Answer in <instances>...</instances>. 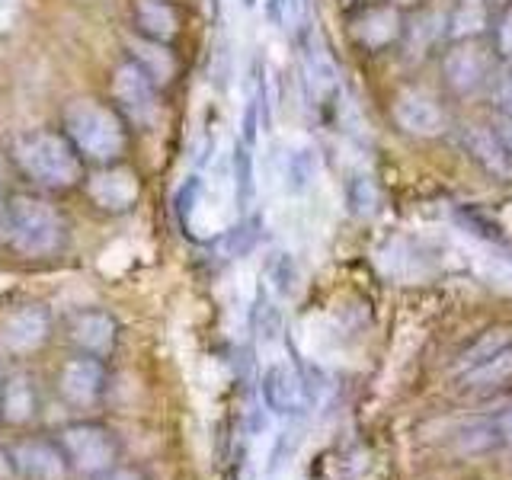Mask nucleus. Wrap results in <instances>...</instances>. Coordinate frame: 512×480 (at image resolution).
Listing matches in <instances>:
<instances>
[{
  "instance_id": "34",
  "label": "nucleus",
  "mask_w": 512,
  "mask_h": 480,
  "mask_svg": "<svg viewBox=\"0 0 512 480\" xmlns=\"http://www.w3.org/2000/svg\"><path fill=\"white\" fill-rule=\"evenodd\" d=\"M496 138L503 141V148L512 154V119H506L503 125H500V132H496Z\"/></svg>"
},
{
  "instance_id": "39",
  "label": "nucleus",
  "mask_w": 512,
  "mask_h": 480,
  "mask_svg": "<svg viewBox=\"0 0 512 480\" xmlns=\"http://www.w3.org/2000/svg\"><path fill=\"white\" fill-rule=\"evenodd\" d=\"M0 423H4V416H0Z\"/></svg>"
},
{
  "instance_id": "10",
  "label": "nucleus",
  "mask_w": 512,
  "mask_h": 480,
  "mask_svg": "<svg viewBox=\"0 0 512 480\" xmlns=\"http://www.w3.org/2000/svg\"><path fill=\"white\" fill-rule=\"evenodd\" d=\"M455 445L464 455H484V452H496V448L512 445V407L480 416V420L461 423L455 429Z\"/></svg>"
},
{
  "instance_id": "18",
  "label": "nucleus",
  "mask_w": 512,
  "mask_h": 480,
  "mask_svg": "<svg viewBox=\"0 0 512 480\" xmlns=\"http://www.w3.org/2000/svg\"><path fill=\"white\" fill-rule=\"evenodd\" d=\"M461 141H464V151H468L490 176H500V180L512 176V154L503 148V141L493 132H484V128H464Z\"/></svg>"
},
{
  "instance_id": "31",
  "label": "nucleus",
  "mask_w": 512,
  "mask_h": 480,
  "mask_svg": "<svg viewBox=\"0 0 512 480\" xmlns=\"http://www.w3.org/2000/svg\"><path fill=\"white\" fill-rule=\"evenodd\" d=\"M266 20L269 26L285 29L292 23V0H266Z\"/></svg>"
},
{
  "instance_id": "15",
  "label": "nucleus",
  "mask_w": 512,
  "mask_h": 480,
  "mask_svg": "<svg viewBox=\"0 0 512 480\" xmlns=\"http://www.w3.org/2000/svg\"><path fill=\"white\" fill-rule=\"evenodd\" d=\"M400 36H404V23H400L397 7H365L356 16V39L368 52L391 48Z\"/></svg>"
},
{
  "instance_id": "37",
  "label": "nucleus",
  "mask_w": 512,
  "mask_h": 480,
  "mask_svg": "<svg viewBox=\"0 0 512 480\" xmlns=\"http://www.w3.org/2000/svg\"><path fill=\"white\" fill-rule=\"evenodd\" d=\"M240 4H244V7H253V4H256V0H240Z\"/></svg>"
},
{
  "instance_id": "22",
  "label": "nucleus",
  "mask_w": 512,
  "mask_h": 480,
  "mask_svg": "<svg viewBox=\"0 0 512 480\" xmlns=\"http://www.w3.org/2000/svg\"><path fill=\"white\" fill-rule=\"evenodd\" d=\"M231 170H234V202L240 212H247L256 196V173H253V154L244 141L234 144V157H231Z\"/></svg>"
},
{
  "instance_id": "2",
  "label": "nucleus",
  "mask_w": 512,
  "mask_h": 480,
  "mask_svg": "<svg viewBox=\"0 0 512 480\" xmlns=\"http://www.w3.org/2000/svg\"><path fill=\"white\" fill-rule=\"evenodd\" d=\"M16 160L42 186L68 189L80 180V160L74 148L55 132H32L16 144Z\"/></svg>"
},
{
  "instance_id": "17",
  "label": "nucleus",
  "mask_w": 512,
  "mask_h": 480,
  "mask_svg": "<svg viewBox=\"0 0 512 480\" xmlns=\"http://www.w3.org/2000/svg\"><path fill=\"white\" fill-rule=\"evenodd\" d=\"M93 202L106 212H125L138 199V176L132 170H106L90 180Z\"/></svg>"
},
{
  "instance_id": "8",
  "label": "nucleus",
  "mask_w": 512,
  "mask_h": 480,
  "mask_svg": "<svg viewBox=\"0 0 512 480\" xmlns=\"http://www.w3.org/2000/svg\"><path fill=\"white\" fill-rule=\"evenodd\" d=\"M112 93H116L119 106L128 112V119H135L138 125H151L154 122V80L148 77V71L141 68L138 61H128L112 77Z\"/></svg>"
},
{
  "instance_id": "30",
  "label": "nucleus",
  "mask_w": 512,
  "mask_h": 480,
  "mask_svg": "<svg viewBox=\"0 0 512 480\" xmlns=\"http://www.w3.org/2000/svg\"><path fill=\"white\" fill-rule=\"evenodd\" d=\"M493 106L500 109L506 119H512V71L503 74V77L493 84Z\"/></svg>"
},
{
  "instance_id": "27",
  "label": "nucleus",
  "mask_w": 512,
  "mask_h": 480,
  "mask_svg": "<svg viewBox=\"0 0 512 480\" xmlns=\"http://www.w3.org/2000/svg\"><path fill=\"white\" fill-rule=\"evenodd\" d=\"M199 199H202V180H199V176H189V180L183 183V189L176 192V215H180L183 228H189V224H192V215H196Z\"/></svg>"
},
{
  "instance_id": "12",
  "label": "nucleus",
  "mask_w": 512,
  "mask_h": 480,
  "mask_svg": "<svg viewBox=\"0 0 512 480\" xmlns=\"http://www.w3.org/2000/svg\"><path fill=\"white\" fill-rule=\"evenodd\" d=\"M490 74V61L471 42H458L452 52L442 58V77L452 93H474Z\"/></svg>"
},
{
  "instance_id": "32",
  "label": "nucleus",
  "mask_w": 512,
  "mask_h": 480,
  "mask_svg": "<svg viewBox=\"0 0 512 480\" xmlns=\"http://www.w3.org/2000/svg\"><path fill=\"white\" fill-rule=\"evenodd\" d=\"M496 48H500L503 58H512V4L503 10L500 26H496Z\"/></svg>"
},
{
  "instance_id": "28",
  "label": "nucleus",
  "mask_w": 512,
  "mask_h": 480,
  "mask_svg": "<svg viewBox=\"0 0 512 480\" xmlns=\"http://www.w3.org/2000/svg\"><path fill=\"white\" fill-rule=\"evenodd\" d=\"M256 333H260V340H276V336L282 333V314L276 304L269 301H260L256 304Z\"/></svg>"
},
{
  "instance_id": "13",
  "label": "nucleus",
  "mask_w": 512,
  "mask_h": 480,
  "mask_svg": "<svg viewBox=\"0 0 512 480\" xmlns=\"http://www.w3.org/2000/svg\"><path fill=\"white\" fill-rule=\"evenodd\" d=\"M260 394H263V404L279 416H292L304 407V384L288 362L266 365L263 381H260Z\"/></svg>"
},
{
  "instance_id": "29",
  "label": "nucleus",
  "mask_w": 512,
  "mask_h": 480,
  "mask_svg": "<svg viewBox=\"0 0 512 480\" xmlns=\"http://www.w3.org/2000/svg\"><path fill=\"white\" fill-rule=\"evenodd\" d=\"M256 244V224L247 221V224H237V228H231L228 234H224V250H228V256H244L247 250H253Z\"/></svg>"
},
{
  "instance_id": "26",
  "label": "nucleus",
  "mask_w": 512,
  "mask_h": 480,
  "mask_svg": "<svg viewBox=\"0 0 512 480\" xmlns=\"http://www.w3.org/2000/svg\"><path fill=\"white\" fill-rule=\"evenodd\" d=\"M266 279L272 288H276V295H282V298L295 295L301 272H298V263L292 260V253H272L266 263Z\"/></svg>"
},
{
  "instance_id": "4",
  "label": "nucleus",
  "mask_w": 512,
  "mask_h": 480,
  "mask_svg": "<svg viewBox=\"0 0 512 480\" xmlns=\"http://www.w3.org/2000/svg\"><path fill=\"white\" fill-rule=\"evenodd\" d=\"M64 128L77 151H84L93 160H116L125 148V132L116 112L93 100H77L64 112Z\"/></svg>"
},
{
  "instance_id": "9",
  "label": "nucleus",
  "mask_w": 512,
  "mask_h": 480,
  "mask_svg": "<svg viewBox=\"0 0 512 480\" xmlns=\"http://www.w3.org/2000/svg\"><path fill=\"white\" fill-rule=\"evenodd\" d=\"M394 119L407 135L416 138H436L445 132V112L423 90H404L394 100Z\"/></svg>"
},
{
  "instance_id": "35",
  "label": "nucleus",
  "mask_w": 512,
  "mask_h": 480,
  "mask_svg": "<svg viewBox=\"0 0 512 480\" xmlns=\"http://www.w3.org/2000/svg\"><path fill=\"white\" fill-rule=\"evenodd\" d=\"M391 4H394V7H400V10H407V7H413V4H416V0H391Z\"/></svg>"
},
{
  "instance_id": "24",
  "label": "nucleus",
  "mask_w": 512,
  "mask_h": 480,
  "mask_svg": "<svg viewBox=\"0 0 512 480\" xmlns=\"http://www.w3.org/2000/svg\"><path fill=\"white\" fill-rule=\"evenodd\" d=\"M378 186L375 180H368V176H352V180L346 183V208L356 218H372L378 212Z\"/></svg>"
},
{
  "instance_id": "25",
  "label": "nucleus",
  "mask_w": 512,
  "mask_h": 480,
  "mask_svg": "<svg viewBox=\"0 0 512 480\" xmlns=\"http://www.w3.org/2000/svg\"><path fill=\"white\" fill-rule=\"evenodd\" d=\"M138 48V64L144 71H148L151 80H160V84H167V80L173 77V58L170 52L164 48V42H151V39H138L135 42Z\"/></svg>"
},
{
  "instance_id": "23",
  "label": "nucleus",
  "mask_w": 512,
  "mask_h": 480,
  "mask_svg": "<svg viewBox=\"0 0 512 480\" xmlns=\"http://www.w3.org/2000/svg\"><path fill=\"white\" fill-rule=\"evenodd\" d=\"M304 71H308L311 87H314L320 96H327V93L336 87V68H333V61L327 58L324 48L314 45V42L304 45Z\"/></svg>"
},
{
  "instance_id": "21",
  "label": "nucleus",
  "mask_w": 512,
  "mask_h": 480,
  "mask_svg": "<svg viewBox=\"0 0 512 480\" xmlns=\"http://www.w3.org/2000/svg\"><path fill=\"white\" fill-rule=\"evenodd\" d=\"M487 23H490V16H487L484 0H461L452 10V16H448L445 32H448V39H455V42H471L487 29Z\"/></svg>"
},
{
  "instance_id": "36",
  "label": "nucleus",
  "mask_w": 512,
  "mask_h": 480,
  "mask_svg": "<svg viewBox=\"0 0 512 480\" xmlns=\"http://www.w3.org/2000/svg\"><path fill=\"white\" fill-rule=\"evenodd\" d=\"M4 378H7V372H4V365H0V384H4Z\"/></svg>"
},
{
  "instance_id": "16",
  "label": "nucleus",
  "mask_w": 512,
  "mask_h": 480,
  "mask_svg": "<svg viewBox=\"0 0 512 480\" xmlns=\"http://www.w3.org/2000/svg\"><path fill=\"white\" fill-rule=\"evenodd\" d=\"M39 413V394L36 381L29 375H10L0 384V416L10 426H26Z\"/></svg>"
},
{
  "instance_id": "3",
  "label": "nucleus",
  "mask_w": 512,
  "mask_h": 480,
  "mask_svg": "<svg viewBox=\"0 0 512 480\" xmlns=\"http://www.w3.org/2000/svg\"><path fill=\"white\" fill-rule=\"evenodd\" d=\"M58 442L68 455L71 471L80 477H103L109 468H116L122 445L119 436L106 423L77 420L58 432Z\"/></svg>"
},
{
  "instance_id": "14",
  "label": "nucleus",
  "mask_w": 512,
  "mask_h": 480,
  "mask_svg": "<svg viewBox=\"0 0 512 480\" xmlns=\"http://www.w3.org/2000/svg\"><path fill=\"white\" fill-rule=\"evenodd\" d=\"M71 340L84 356L106 359L119 343V324L106 311H84L71 320Z\"/></svg>"
},
{
  "instance_id": "5",
  "label": "nucleus",
  "mask_w": 512,
  "mask_h": 480,
  "mask_svg": "<svg viewBox=\"0 0 512 480\" xmlns=\"http://www.w3.org/2000/svg\"><path fill=\"white\" fill-rule=\"evenodd\" d=\"M512 378V336L487 333L461 356V381L464 388H493Z\"/></svg>"
},
{
  "instance_id": "1",
  "label": "nucleus",
  "mask_w": 512,
  "mask_h": 480,
  "mask_svg": "<svg viewBox=\"0 0 512 480\" xmlns=\"http://www.w3.org/2000/svg\"><path fill=\"white\" fill-rule=\"evenodd\" d=\"M7 228L16 250L26 256H52L64 244V221L52 205L36 196H13L7 205Z\"/></svg>"
},
{
  "instance_id": "38",
  "label": "nucleus",
  "mask_w": 512,
  "mask_h": 480,
  "mask_svg": "<svg viewBox=\"0 0 512 480\" xmlns=\"http://www.w3.org/2000/svg\"><path fill=\"white\" fill-rule=\"evenodd\" d=\"M346 4H349V7H356V4H362V0H346Z\"/></svg>"
},
{
  "instance_id": "33",
  "label": "nucleus",
  "mask_w": 512,
  "mask_h": 480,
  "mask_svg": "<svg viewBox=\"0 0 512 480\" xmlns=\"http://www.w3.org/2000/svg\"><path fill=\"white\" fill-rule=\"evenodd\" d=\"M96 480H148V474H144L141 468H135V464H116V468H109L103 477Z\"/></svg>"
},
{
  "instance_id": "19",
  "label": "nucleus",
  "mask_w": 512,
  "mask_h": 480,
  "mask_svg": "<svg viewBox=\"0 0 512 480\" xmlns=\"http://www.w3.org/2000/svg\"><path fill=\"white\" fill-rule=\"evenodd\" d=\"M135 23L144 39L151 42H170L176 36V10L167 0H135Z\"/></svg>"
},
{
  "instance_id": "6",
  "label": "nucleus",
  "mask_w": 512,
  "mask_h": 480,
  "mask_svg": "<svg viewBox=\"0 0 512 480\" xmlns=\"http://www.w3.org/2000/svg\"><path fill=\"white\" fill-rule=\"evenodd\" d=\"M4 458L20 480H64L71 474L68 455H64L58 439L26 436L20 442H13L4 452Z\"/></svg>"
},
{
  "instance_id": "20",
  "label": "nucleus",
  "mask_w": 512,
  "mask_h": 480,
  "mask_svg": "<svg viewBox=\"0 0 512 480\" xmlns=\"http://www.w3.org/2000/svg\"><path fill=\"white\" fill-rule=\"evenodd\" d=\"M320 173V157L311 144H292L282 160V180L288 192H308Z\"/></svg>"
},
{
  "instance_id": "7",
  "label": "nucleus",
  "mask_w": 512,
  "mask_h": 480,
  "mask_svg": "<svg viewBox=\"0 0 512 480\" xmlns=\"http://www.w3.org/2000/svg\"><path fill=\"white\" fill-rule=\"evenodd\" d=\"M58 394L74 410H90L106 394V365L96 356H74L58 372Z\"/></svg>"
},
{
  "instance_id": "11",
  "label": "nucleus",
  "mask_w": 512,
  "mask_h": 480,
  "mask_svg": "<svg viewBox=\"0 0 512 480\" xmlns=\"http://www.w3.org/2000/svg\"><path fill=\"white\" fill-rule=\"evenodd\" d=\"M48 333H52L48 311L39 308V304H29V308H20L7 317L4 330H0V346L13 352V356H26V352H36L48 340Z\"/></svg>"
}]
</instances>
